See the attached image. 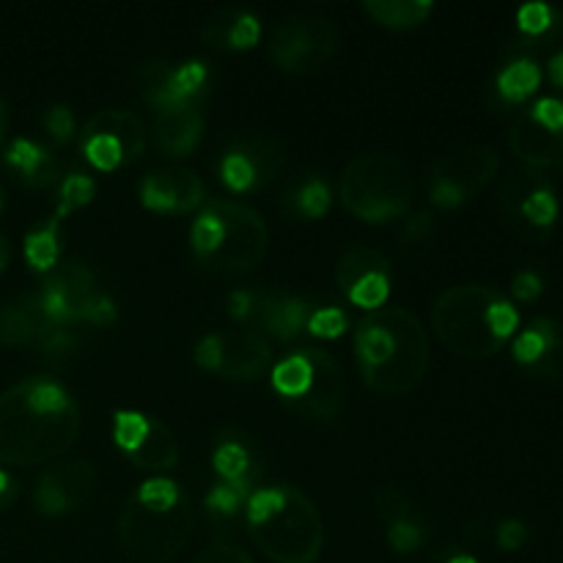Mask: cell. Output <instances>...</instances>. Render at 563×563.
<instances>
[{
    "label": "cell",
    "instance_id": "obj_1",
    "mask_svg": "<svg viewBox=\"0 0 563 563\" xmlns=\"http://www.w3.org/2000/svg\"><path fill=\"white\" fill-rule=\"evenodd\" d=\"M80 407L49 377H27L0 394V462L42 465L66 454L80 434Z\"/></svg>",
    "mask_w": 563,
    "mask_h": 563
},
{
    "label": "cell",
    "instance_id": "obj_2",
    "mask_svg": "<svg viewBox=\"0 0 563 563\" xmlns=\"http://www.w3.org/2000/svg\"><path fill=\"white\" fill-rule=\"evenodd\" d=\"M355 355L363 379L379 396L416 390L432 363L427 328L405 306L368 311L355 330Z\"/></svg>",
    "mask_w": 563,
    "mask_h": 563
},
{
    "label": "cell",
    "instance_id": "obj_3",
    "mask_svg": "<svg viewBox=\"0 0 563 563\" xmlns=\"http://www.w3.org/2000/svg\"><path fill=\"white\" fill-rule=\"evenodd\" d=\"M253 542L275 563H313L324 550V520L302 489L262 487L247 498Z\"/></svg>",
    "mask_w": 563,
    "mask_h": 563
},
{
    "label": "cell",
    "instance_id": "obj_4",
    "mask_svg": "<svg viewBox=\"0 0 563 563\" xmlns=\"http://www.w3.org/2000/svg\"><path fill=\"white\" fill-rule=\"evenodd\" d=\"M438 339L462 357H493L520 324L515 306L493 286H449L432 306Z\"/></svg>",
    "mask_w": 563,
    "mask_h": 563
},
{
    "label": "cell",
    "instance_id": "obj_5",
    "mask_svg": "<svg viewBox=\"0 0 563 563\" xmlns=\"http://www.w3.org/2000/svg\"><path fill=\"white\" fill-rule=\"evenodd\" d=\"M192 253L203 269L218 275H245L262 264L269 231L262 212L242 201L214 198L196 218L190 231Z\"/></svg>",
    "mask_w": 563,
    "mask_h": 563
},
{
    "label": "cell",
    "instance_id": "obj_6",
    "mask_svg": "<svg viewBox=\"0 0 563 563\" xmlns=\"http://www.w3.org/2000/svg\"><path fill=\"white\" fill-rule=\"evenodd\" d=\"M341 203L366 223L401 218L416 198V174L390 152L357 154L341 170Z\"/></svg>",
    "mask_w": 563,
    "mask_h": 563
},
{
    "label": "cell",
    "instance_id": "obj_7",
    "mask_svg": "<svg viewBox=\"0 0 563 563\" xmlns=\"http://www.w3.org/2000/svg\"><path fill=\"white\" fill-rule=\"evenodd\" d=\"M196 515L185 498L168 511H154L132 495L119 515L121 548L141 563H168L187 548Z\"/></svg>",
    "mask_w": 563,
    "mask_h": 563
},
{
    "label": "cell",
    "instance_id": "obj_8",
    "mask_svg": "<svg viewBox=\"0 0 563 563\" xmlns=\"http://www.w3.org/2000/svg\"><path fill=\"white\" fill-rule=\"evenodd\" d=\"M44 313L53 324L88 322L110 324L115 322V302L97 289V275L86 262H60L49 269L42 291H38Z\"/></svg>",
    "mask_w": 563,
    "mask_h": 563
},
{
    "label": "cell",
    "instance_id": "obj_9",
    "mask_svg": "<svg viewBox=\"0 0 563 563\" xmlns=\"http://www.w3.org/2000/svg\"><path fill=\"white\" fill-rule=\"evenodd\" d=\"M339 49V25L330 16L289 14L275 25L269 38L273 60L286 71H313Z\"/></svg>",
    "mask_w": 563,
    "mask_h": 563
},
{
    "label": "cell",
    "instance_id": "obj_10",
    "mask_svg": "<svg viewBox=\"0 0 563 563\" xmlns=\"http://www.w3.org/2000/svg\"><path fill=\"white\" fill-rule=\"evenodd\" d=\"M196 363L231 379H256L273 363V346L253 330L209 333L196 346Z\"/></svg>",
    "mask_w": 563,
    "mask_h": 563
},
{
    "label": "cell",
    "instance_id": "obj_11",
    "mask_svg": "<svg viewBox=\"0 0 563 563\" xmlns=\"http://www.w3.org/2000/svg\"><path fill=\"white\" fill-rule=\"evenodd\" d=\"M97 487V471L88 460H60L53 462L38 476L33 489V504L42 515L58 517L71 509H80L91 498Z\"/></svg>",
    "mask_w": 563,
    "mask_h": 563
},
{
    "label": "cell",
    "instance_id": "obj_12",
    "mask_svg": "<svg viewBox=\"0 0 563 563\" xmlns=\"http://www.w3.org/2000/svg\"><path fill=\"white\" fill-rule=\"evenodd\" d=\"M500 168V157L493 146L473 143V146L454 148L432 163V181L434 185H449L460 192L462 198L476 196L478 190L489 185Z\"/></svg>",
    "mask_w": 563,
    "mask_h": 563
},
{
    "label": "cell",
    "instance_id": "obj_13",
    "mask_svg": "<svg viewBox=\"0 0 563 563\" xmlns=\"http://www.w3.org/2000/svg\"><path fill=\"white\" fill-rule=\"evenodd\" d=\"M207 198L201 176L181 165L154 168L141 181V203L154 212H192Z\"/></svg>",
    "mask_w": 563,
    "mask_h": 563
},
{
    "label": "cell",
    "instance_id": "obj_14",
    "mask_svg": "<svg viewBox=\"0 0 563 563\" xmlns=\"http://www.w3.org/2000/svg\"><path fill=\"white\" fill-rule=\"evenodd\" d=\"M308 355H311V385H308L306 396L291 405V410L302 412V416L313 418V421H333L341 412V407H344V368L324 350L308 346Z\"/></svg>",
    "mask_w": 563,
    "mask_h": 563
},
{
    "label": "cell",
    "instance_id": "obj_15",
    "mask_svg": "<svg viewBox=\"0 0 563 563\" xmlns=\"http://www.w3.org/2000/svg\"><path fill=\"white\" fill-rule=\"evenodd\" d=\"M311 313L313 306L306 297L273 291V295H253V311L247 322H251L253 333H267L278 341H291L302 333Z\"/></svg>",
    "mask_w": 563,
    "mask_h": 563
},
{
    "label": "cell",
    "instance_id": "obj_16",
    "mask_svg": "<svg viewBox=\"0 0 563 563\" xmlns=\"http://www.w3.org/2000/svg\"><path fill=\"white\" fill-rule=\"evenodd\" d=\"M515 361L531 368L537 377H559L563 366V333L561 324L550 317H537L528 322L515 339Z\"/></svg>",
    "mask_w": 563,
    "mask_h": 563
},
{
    "label": "cell",
    "instance_id": "obj_17",
    "mask_svg": "<svg viewBox=\"0 0 563 563\" xmlns=\"http://www.w3.org/2000/svg\"><path fill=\"white\" fill-rule=\"evenodd\" d=\"M203 99L163 108L154 115V146L165 157H187L203 137Z\"/></svg>",
    "mask_w": 563,
    "mask_h": 563
},
{
    "label": "cell",
    "instance_id": "obj_18",
    "mask_svg": "<svg viewBox=\"0 0 563 563\" xmlns=\"http://www.w3.org/2000/svg\"><path fill=\"white\" fill-rule=\"evenodd\" d=\"M509 146L517 157L531 168H544V165L559 163L563 154V130L544 124L533 115V110H522L509 130Z\"/></svg>",
    "mask_w": 563,
    "mask_h": 563
},
{
    "label": "cell",
    "instance_id": "obj_19",
    "mask_svg": "<svg viewBox=\"0 0 563 563\" xmlns=\"http://www.w3.org/2000/svg\"><path fill=\"white\" fill-rule=\"evenodd\" d=\"M49 328H55L44 313L38 291L16 295L0 306V344L27 346L38 344Z\"/></svg>",
    "mask_w": 563,
    "mask_h": 563
},
{
    "label": "cell",
    "instance_id": "obj_20",
    "mask_svg": "<svg viewBox=\"0 0 563 563\" xmlns=\"http://www.w3.org/2000/svg\"><path fill=\"white\" fill-rule=\"evenodd\" d=\"M93 132L115 137L126 163L141 157L148 141L146 124H143L132 110H121V108L97 110V113L86 121V126H82V135H93Z\"/></svg>",
    "mask_w": 563,
    "mask_h": 563
},
{
    "label": "cell",
    "instance_id": "obj_21",
    "mask_svg": "<svg viewBox=\"0 0 563 563\" xmlns=\"http://www.w3.org/2000/svg\"><path fill=\"white\" fill-rule=\"evenodd\" d=\"M231 152L245 163L247 174H251V181H253V190L267 187L269 181L278 179V174L284 170L286 148L275 135L240 137V141L231 146Z\"/></svg>",
    "mask_w": 563,
    "mask_h": 563
},
{
    "label": "cell",
    "instance_id": "obj_22",
    "mask_svg": "<svg viewBox=\"0 0 563 563\" xmlns=\"http://www.w3.org/2000/svg\"><path fill=\"white\" fill-rule=\"evenodd\" d=\"M214 471L220 473V482L240 484L247 493H256L258 465L253 445L240 440V434H220L214 445Z\"/></svg>",
    "mask_w": 563,
    "mask_h": 563
},
{
    "label": "cell",
    "instance_id": "obj_23",
    "mask_svg": "<svg viewBox=\"0 0 563 563\" xmlns=\"http://www.w3.org/2000/svg\"><path fill=\"white\" fill-rule=\"evenodd\" d=\"M5 163L20 170L27 187H49L58 181V163H55L53 154L42 143L27 141V137H16L11 143L9 152H5Z\"/></svg>",
    "mask_w": 563,
    "mask_h": 563
},
{
    "label": "cell",
    "instance_id": "obj_24",
    "mask_svg": "<svg viewBox=\"0 0 563 563\" xmlns=\"http://www.w3.org/2000/svg\"><path fill=\"white\" fill-rule=\"evenodd\" d=\"M126 456H130L135 467L163 473L179 462V443H176L174 432L159 418H148L146 434Z\"/></svg>",
    "mask_w": 563,
    "mask_h": 563
},
{
    "label": "cell",
    "instance_id": "obj_25",
    "mask_svg": "<svg viewBox=\"0 0 563 563\" xmlns=\"http://www.w3.org/2000/svg\"><path fill=\"white\" fill-rule=\"evenodd\" d=\"M372 273H390L388 256L372 245H350L335 264V280L344 291H350L357 280Z\"/></svg>",
    "mask_w": 563,
    "mask_h": 563
},
{
    "label": "cell",
    "instance_id": "obj_26",
    "mask_svg": "<svg viewBox=\"0 0 563 563\" xmlns=\"http://www.w3.org/2000/svg\"><path fill=\"white\" fill-rule=\"evenodd\" d=\"M550 185V179L544 176L542 168H531V165H522V168L511 170L504 181H500V190H498V203H500V212L506 214L509 220H517L520 214L522 203L539 190V187Z\"/></svg>",
    "mask_w": 563,
    "mask_h": 563
},
{
    "label": "cell",
    "instance_id": "obj_27",
    "mask_svg": "<svg viewBox=\"0 0 563 563\" xmlns=\"http://www.w3.org/2000/svg\"><path fill=\"white\" fill-rule=\"evenodd\" d=\"M366 14H372L379 25L410 27L432 14V0H366Z\"/></svg>",
    "mask_w": 563,
    "mask_h": 563
},
{
    "label": "cell",
    "instance_id": "obj_28",
    "mask_svg": "<svg viewBox=\"0 0 563 563\" xmlns=\"http://www.w3.org/2000/svg\"><path fill=\"white\" fill-rule=\"evenodd\" d=\"M58 229H60V220L53 214L47 223L36 225V229L25 236V258L31 262L33 269L49 273V269L58 264V256H60Z\"/></svg>",
    "mask_w": 563,
    "mask_h": 563
},
{
    "label": "cell",
    "instance_id": "obj_29",
    "mask_svg": "<svg viewBox=\"0 0 563 563\" xmlns=\"http://www.w3.org/2000/svg\"><path fill=\"white\" fill-rule=\"evenodd\" d=\"M539 82H542V69H539L537 60L517 58L498 75V91L509 102H522L537 91Z\"/></svg>",
    "mask_w": 563,
    "mask_h": 563
},
{
    "label": "cell",
    "instance_id": "obj_30",
    "mask_svg": "<svg viewBox=\"0 0 563 563\" xmlns=\"http://www.w3.org/2000/svg\"><path fill=\"white\" fill-rule=\"evenodd\" d=\"M555 218H559V198H555L553 185L539 187V190L522 203L520 214H517V220L528 223L531 229H542V231H548Z\"/></svg>",
    "mask_w": 563,
    "mask_h": 563
},
{
    "label": "cell",
    "instance_id": "obj_31",
    "mask_svg": "<svg viewBox=\"0 0 563 563\" xmlns=\"http://www.w3.org/2000/svg\"><path fill=\"white\" fill-rule=\"evenodd\" d=\"M429 520L427 515L410 517V520L388 522V542L396 553H416L423 548L429 537Z\"/></svg>",
    "mask_w": 563,
    "mask_h": 563
},
{
    "label": "cell",
    "instance_id": "obj_32",
    "mask_svg": "<svg viewBox=\"0 0 563 563\" xmlns=\"http://www.w3.org/2000/svg\"><path fill=\"white\" fill-rule=\"evenodd\" d=\"M374 500H377V511L385 520V526H388V522L410 520V517L423 515V511L412 504L410 495H407L405 489L396 487V484H383V487L377 489V498Z\"/></svg>",
    "mask_w": 563,
    "mask_h": 563
},
{
    "label": "cell",
    "instance_id": "obj_33",
    "mask_svg": "<svg viewBox=\"0 0 563 563\" xmlns=\"http://www.w3.org/2000/svg\"><path fill=\"white\" fill-rule=\"evenodd\" d=\"M97 192V185L88 174H69L64 181H60V190H58V209H55V218H66L69 212L75 209L86 207L88 201L93 198Z\"/></svg>",
    "mask_w": 563,
    "mask_h": 563
},
{
    "label": "cell",
    "instance_id": "obj_34",
    "mask_svg": "<svg viewBox=\"0 0 563 563\" xmlns=\"http://www.w3.org/2000/svg\"><path fill=\"white\" fill-rule=\"evenodd\" d=\"M36 346L53 366H66L80 352V339L71 330H66L64 324H55L44 333V339Z\"/></svg>",
    "mask_w": 563,
    "mask_h": 563
},
{
    "label": "cell",
    "instance_id": "obj_35",
    "mask_svg": "<svg viewBox=\"0 0 563 563\" xmlns=\"http://www.w3.org/2000/svg\"><path fill=\"white\" fill-rule=\"evenodd\" d=\"M388 295H390V273H372L366 278L357 280L346 297H350L355 306L368 308V311H377V308L388 306Z\"/></svg>",
    "mask_w": 563,
    "mask_h": 563
},
{
    "label": "cell",
    "instance_id": "obj_36",
    "mask_svg": "<svg viewBox=\"0 0 563 563\" xmlns=\"http://www.w3.org/2000/svg\"><path fill=\"white\" fill-rule=\"evenodd\" d=\"M291 203H295L297 212L306 214V218H311V220L322 218V214L330 209L328 181H322L319 176H311V179H306L300 187H297L295 196H291Z\"/></svg>",
    "mask_w": 563,
    "mask_h": 563
},
{
    "label": "cell",
    "instance_id": "obj_37",
    "mask_svg": "<svg viewBox=\"0 0 563 563\" xmlns=\"http://www.w3.org/2000/svg\"><path fill=\"white\" fill-rule=\"evenodd\" d=\"M82 154L97 165L99 170H113L124 163V154H121V146L115 137L110 135H82Z\"/></svg>",
    "mask_w": 563,
    "mask_h": 563
},
{
    "label": "cell",
    "instance_id": "obj_38",
    "mask_svg": "<svg viewBox=\"0 0 563 563\" xmlns=\"http://www.w3.org/2000/svg\"><path fill=\"white\" fill-rule=\"evenodd\" d=\"M135 498L141 500L143 506H148V509L168 511L179 504L181 493H179V484L170 482V478H148V482L141 484Z\"/></svg>",
    "mask_w": 563,
    "mask_h": 563
},
{
    "label": "cell",
    "instance_id": "obj_39",
    "mask_svg": "<svg viewBox=\"0 0 563 563\" xmlns=\"http://www.w3.org/2000/svg\"><path fill=\"white\" fill-rule=\"evenodd\" d=\"M148 427V416L135 410H119L113 416V440L124 454H130L137 443L143 440Z\"/></svg>",
    "mask_w": 563,
    "mask_h": 563
},
{
    "label": "cell",
    "instance_id": "obj_40",
    "mask_svg": "<svg viewBox=\"0 0 563 563\" xmlns=\"http://www.w3.org/2000/svg\"><path fill=\"white\" fill-rule=\"evenodd\" d=\"M251 495L253 493H247V489L240 487V484L220 482V484H214L212 489H209L207 500H203V504H207L209 511H214V515L234 517L236 511H240L242 506L247 504V498H251Z\"/></svg>",
    "mask_w": 563,
    "mask_h": 563
},
{
    "label": "cell",
    "instance_id": "obj_41",
    "mask_svg": "<svg viewBox=\"0 0 563 563\" xmlns=\"http://www.w3.org/2000/svg\"><path fill=\"white\" fill-rule=\"evenodd\" d=\"M555 20H559V11L548 3H526L517 11V25L528 36H548Z\"/></svg>",
    "mask_w": 563,
    "mask_h": 563
},
{
    "label": "cell",
    "instance_id": "obj_42",
    "mask_svg": "<svg viewBox=\"0 0 563 563\" xmlns=\"http://www.w3.org/2000/svg\"><path fill=\"white\" fill-rule=\"evenodd\" d=\"M236 14H240V9H234V5H225V9L214 11V14L209 16L201 27L203 42L212 44V47H218V49H229V31H231V25H234Z\"/></svg>",
    "mask_w": 563,
    "mask_h": 563
},
{
    "label": "cell",
    "instance_id": "obj_43",
    "mask_svg": "<svg viewBox=\"0 0 563 563\" xmlns=\"http://www.w3.org/2000/svg\"><path fill=\"white\" fill-rule=\"evenodd\" d=\"M306 328L319 339H339L346 330V313L341 308H317Z\"/></svg>",
    "mask_w": 563,
    "mask_h": 563
},
{
    "label": "cell",
    "instance_id": "obj_44",
    "mask_svg": "<svg viewBox=\"0 0 563 563\" xmlns=\"http://www.w3.org/2000/svg\"><path fill=\"white\" fill-rule=\"evenodd\" d=\"M262 36V22L258 16H253L251 11H242L236 14L234 25L229 31V49H247L258 42Z\"/></svg>",
    "mask_w": 563,
    "mask_h": 563
},
{
    "label": "cell",
    "instance_id": "obj_45",
    "mask_svg": "<svg viewBox=\"0 0 563 563\" xmlns=\"http://www.w3.org/2000/svg\"><path fill=\"white\" fill-rule=\"evenodd\" d=\"M44 126L58 143H69L75 137V113L66 104H53L44 110Z\"/></svg>",
    "mask_w": 563,
    "mask_h": 563
},
{
    "label": "cell",
    "instance_id": "obj_46",
    "mask_svg": "<svg viewBox=\"0 0 563 563\" xmlns=\"http://www.w3.org/2000/svg\"><path fill=\"white\" fill-rule=\"evenodd\" d=\"M192 563H256L251 559L247 550H242L240 544L231 542H214L212 548L201 550Z\"/></svg>",
    "mask_w": 563,
    "mask_h": 563
},
{
    "label": "cell",
    "instance_id": "obj_47",
    "mask_svg": "<svg viewBox=\"0 0 563 563\" xmlns=\"http://www.w3.org/2000/svg\"><path fill=\"white\" fill-rule=\"evenodd\" d=\"M526 539H528V526L522 520H515V517H511V520H504L498 526V544L504 550L522 548Z\"/></svg>",
    "mask_w": 563,
    "mask_h": 563
},
{
    "label": "cell",
    "instance_id": "obj_48",
    "mask_svg": "<svg viewBox=\"0 0 563 563\" xmlns=\"http://www.w3.org/2000/svg\"><path fill=\"white\" fill-rule=\"evenodd\" d=\"M542 278H539L533 269H522V273H517L515 280H511V291H515V297H520V300H533V297L542 295Z\"/></svg>",
    "mask_w": 563,
    "mask_h": 563
},
{
    "label": "cell",
    "instance_id": "obj_49",
    "mask_svg": "<svg viewBox=\"0 0 563 563\" xmlns=\"http://www.w3.org/2000/svg\"><path fill=\"white\" fill-rule=\"evenodd\" d=\"M432 231H434V214L429 212V209H421V212H416V214H410V218H407L405 240H412V242L427 240Z\"/></svg>",
    "mask_w": 563,
    "mask_h": 563
},
{
    "label": "cell",
    "instance_id": "obj_50",
    "mask_svg": "<svg viewBox=\"0 0 563 563\" xmlns=\"http://www.w3.org/2000/svg\"><path fill=\"white\" fill-rule=\"evenodd\" d=\"M253 311V295L251 291H231L229 297V317L236 322H247Z\"/></svg>",
    "mask_w": 563,
    "mask_h": 563
},
{
    "label": "cell",
    "instance_id": "obj_51",
    "mask_svg": "<svg viewBox=\"0 0 563 563\" xmlns=\"http://www.w3.org/2000/svg\"><path fill=\"white\" fill-rule=\"evenodd\" d=\"M14 498H16L14 478H11L9 473L0 471V509H5V506H9Z\"/></svg>",
    "mask_w": 563,
    "mask_h": 563
},
{
    "label": "cell",
    "instance_id": "obj_52",
    "mask_svg": "<svg viewBox=\"0 0 563 563\" xmlns=\"http://www.w3.org/2000/svg\"><path fill=\"white\" fill-rule=\"evenodd\" d=\"M548 71H550V80H553L555 86L563 88V49H561V53H555L553 58H550Z\"/></svg>",
    "mask_w": 563,
    "mask_h": 563
},
{
    "label": "cell",
    "instance_id": "obj_53",
    "mask_svg": "<svg viewBox=\"0 0 563 563\" xmlns=\"http://www.w3.org/2000/svg\"><path fill=\"white\" fill-rule=\"evenodd\" d=\"M5 126H9V108H5V99L3 93H0V141H3L5 135Z\"/></svg>",
    "mask_w": 563,
    "mask_h": 563
},
{
    "label": "cell",
    "instance_id": "obj_54",
    "mask_svg": "<svg viewBox=\"0 0 563 563\" xmlns=\"http://www.w3.org/2000/svg\"><path fill=\"white\" fill-rule=\"evenodd\" d=\"M9 253H11L9 242H5V236L0 234V269H3L5 264H9Z\"/></svg>",
    "mask_w": 563,
    "mask_h": 563
},
{
    "label": "cell",
    "instance_id": "obj_55",
    "mask_svg": "<svg viewBox=\"0 0 563 563\" xmlns=\"http://www.w3.org/2000/svg\"><path fill=\"white\" fill-rule=\"evenodd\" d=\"M445 563H478V561L473 559V555H467V553H456V555H451V559Z\"/></svg>",
    "mask_w": 563,
    "mask_h": 563
},
{
    "label": "cell",
    "instance_id": "obj_56",
    "mask_svg": "<svg viewBox=\"0 0 563 563\" xmlns=\"http://www.w3.org/2000/svg\"><path fill=\"white\" fill-rule=\"evenodd\" d=\"M0 212H3V190H0Z\"/></svg>",
    "mask_w": 563,
    "mask_h": 563
},
{
    "label": "cell",
    "instance_id": "obj_57",
    "mask_svg": "<svg viewBox=\"0 0 563 563\" xmlns=\"http://www.w3.org/2000/svg\"><path fill=\"white\" fill-rule=\"evenodd\" d=\"M555 165H559V168L563 170V154H561V159H559V163H555Z\"/></svg>",
    "mask_w": 563,
    "mask_h": 563
}]
</instances>
